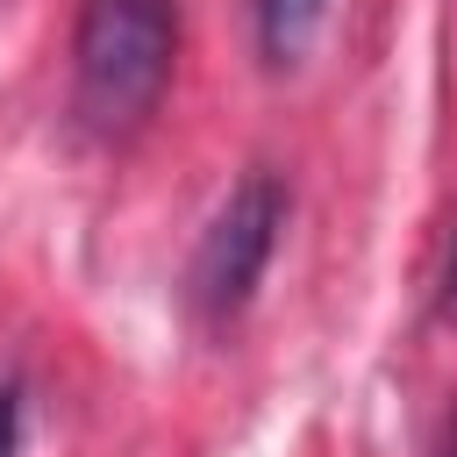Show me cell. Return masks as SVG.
<instances>
[{
	"mask_svg": "<svg viewBox=\"0 0 457 457\" xmlns=\"http://www.w3.org/2000/svg\"><path fill=\"white\" fill-rule=\"evenodd\" d=\"M278 228H286V186L271 171H243L228 186V200L214 207V221L200 228V250L186 264V307L221 328L250 307L271 250H278Z\"/></svg>",
	"mask_w": 457,
	"mask_h": 457,
	"instance_id": "cell-2",
	"label": "cell"
},
{
	"mask_svg": "<svg viewBox=\"0 0 457 457\" xmlns=\"http://www.w3.org/2000/svg\"><path fill=\"white\" fill-rule=\"evenodd\" d=\"M14 450H21V386L0 378V457H14Z\"/></svg>",
	"mask_w": 457,
	"mask_h": 457,
	"instance_id": "cell-4",
	"label": "cell"
},
{
	"mask_svg": "<svg viewBox=\"0 0 457 457\" xmlns=\"http://www.w3.org/2000/svg\"><path fill=\"white\" fill-rule=\"evenodd\" d=\"M443 321H457V236H450V257H443V293H436Z\"/></svg>",
	"mask_w": 457,
	"mask_h": 457,
	"instance_id": "cell-5",
	"label": "cell"
},
{
	"mask_svg": "<svg viewBox=\"0 0 457 457\" xmlns=\"http://www.w3.org/2000/svg\"><path fill=\"white\" fill-rule=\"evenodd\" d=\"M436 457H457V407H450V421H443V443H436Z\"/></svg>",
	"mask_w": 457,
	"mask_h": 457,
	"instance_id": "cell-6",
	"label": "cell"
},
{
	"mask_svg": "<svg viewBox=\"0 0 457 457\" xmlns=\"http://www.w3.org/2000/svg\"><path fill=\"white\" fill-rule=\"evenodd\" d=\"M250 14H257V50H264V64H300L307 50H314V36H321V21H328V0H250Z\"/></svg>",
	"mask_w": 457,
	"mask_h": 457,
	"instance_id": "cell-3",
	"label": "cell"
},
{
	"mask_svg": "<svg viewBox=\"0 0 457 457\" xmlns=\"http://www.w3.org/2000/svg\"><path fill=\"white\" fill-rule=\"evenodd\" d=\"M179 57V0H79L71 21V107L100 136H129L157 114Z\"/></svg>",
	"mask_w": 457,
	"mask_h": 457,
	"instance_id": "cell-1",
	"label": "cell"
}]
</instances>
